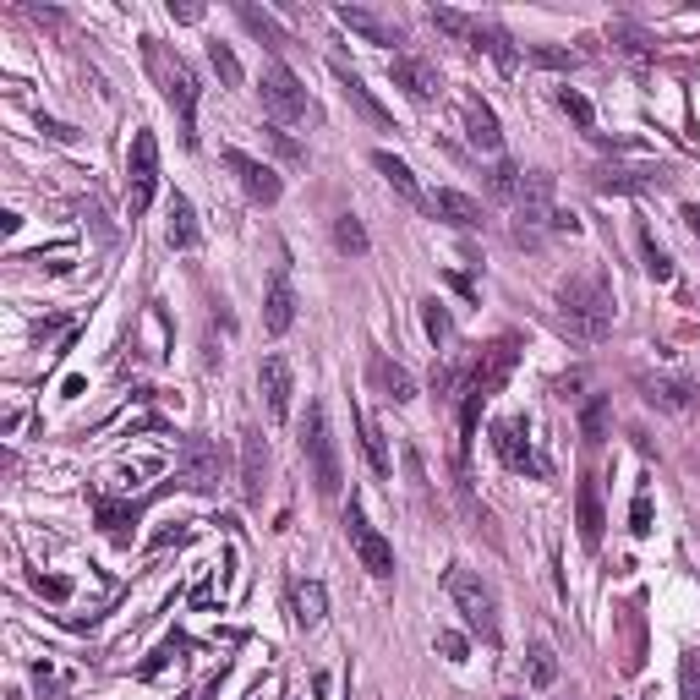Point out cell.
Returning a JSON list of instances; mask_svg holds the SVG:
<instances>
[{"mask_svg": "<svg viewBox=\"0 0 700 700\" xmlns=\"http://www.w3.org/2000/svg\"><path fill=\"white\" fill-rule=\"evenodd\" d=\"M509 700H515V695H509Z\"/></svg>", "mask_w": 700, "mask_h": 700, "instance_id": "f5cc1de1", "label": "cell"}, {"mask_svg": "<svg viewBox=\"0 0 700 700\" xmlns=\"http://www.w3.org/2000/svg\"><path fill=\"white\" fill-rule=\"evenodd\" d=\"M345 536H350V547H356L361 569H367L372 580H389V575H394V547H389V536H383L378 525L361 515L356 504L345 509Z\"/></svg>", "mask_w": 700, "mask_h": 700, "instance_id": "9c48e42d", "label": "cell"}, {"mask_svg": "<svg viewBox=\"0 0 700 700\" xmlns=\"http://www.w3.org/2000/svg\"><path fill=\"white\" fill-rule=\"evenodd\" d=\"M367 383H372V389H378L389 405H411V400H416V378L400 367V361L383 356V350H372V356H367Z\"/></svg>", "mask_w": 700, "mask_h": 700, "instance_id": "5bb4252c", "label": "cell"}, {"mask_svg": "<svg viewBox=\"0 0 700 700\" xmlns=\"http://www.w3.org/2000/svg\"><path fill=\"white\" fill-rule=\"evenodd\" d=\"M684 225H690V236L700 241V203H684Z\"/></svg>", "mask_w": 700, "mask_h": 700, "instance_id": "f907efd6", "label": "cell"}, {"mask_svg": "<svg viewBox=\"0 0 700 700\" xmlns=\"http://www.w3.org/2000/svg\"><path fill=\"white\" fill-rule=\"evenodd\" d=\"M258 93H263V110L274 115V121H307V115H312L307 88H301V77L290 72L285 61H268V66H263Z\"/></svg>", "mask_w": 700, "mask_h": 700, "instance_id": "ba28073f", "label": "cell"}, {"mask_svg": "<svg viewBox=\"0 0 700 700\" xmlns=\"http://www.w3.org/2000/svg\"><path fill=\"white\" fill-rule=\"evenodd\" d=\"M422 329H427V340H433L438 350H449V345H454V318H449V307H443L438 296H427V301H422Z\"/></svg>", "mask_w": 700, "mask_h": 700, "instance_id": "1f68e13d", "label": "cell"}, {"mask_svg": "<svg viewBox=\"0 0 700 700\" xmlns=\"http://www.w3.org/2000/svg\"><path fill=\"white\" fill-rule=\"evenodd\" d=\"M301 454L312 465V482H318L323 498L340 493V449H334V433H329V411L323 405H307V422H301Z\"/></svg>", "mask_w": 700, "mask_h": 700, "instance_id": "5b68a950", "label": "cell"}, {"mask_svg": "<svg viewBox=\"0 0 700 700\" xmlns=\"http://www.w3.org/2000/svg\"><path fill=\"white\" fill-rule=\"evenodd\" d=\"M263 476H268V443L263 433H247L241 438V504L247 509L263 504Z\"/></svg>", "mask_w": 700, "mask_h": 700, "instance_id": "ac0fdd59", "label": "cell"}, {"mask_svg": "<svg viewBox=\"0 0 700 700\" xmlns=\"http://www.w3.org/2000/svg\"><path fill=\"white\" fill-rule=\"evenodd\" d=\"M482 50L493 55V61L504 66V72H515V66H520V50H515V39L504 33V22H487V33H482Z\"/></svg>", "mask_w": 700, "mask_h": 700, "instance_id": "d590c367", "label": "cell"}, {"mask_svg": "<svg viewBox=\"0 0 700 700\" xmlns=\"http://www.w3.org/2000/svg\"><path fill=\"white\" fill-rule=\"evenodd\" d=\"M635 389L646 394V405H657V411H690L695 405V383L690 378H651V372H640Z\"/></svg>", "mask_w": 700, "mask_h": 700, "instance_id": "ffe728a7", "label": "cell"}, {"mask_svg": "<svg viewBox=\"0 0 700 700\" xmlns=\"http://www.w3.org/2000/svg\"><path fill=\"white\" fill-rule=\"evenodd\" d=\"M629 531H635V536H651V531H657V525H651V493H646V487H640L635 504H629Z\"/></svg>", "mask_w": 700, "mask_h": 700, "instance_id": "f6af8a7d", "label": "cell"}, {"mask_svg": "<svg viewBox=\"0 0 700 700\" xmlns=\"http://www.w3.org/2000/svg\"><path fill=\"white\" fill-rule=\"evenodd\" d=\"M515 241L525 247V241H536L542 230H553V175L547 170H525V181H520V203H515Z\"/></svg>", "mask_w": 700, "mask_h": 700, "instance_id": "52a82bcc", "label": "cell"}, {"mask_svg": "<svg viewBox=\"0 0 700 700\" xmlns=\"http://www.w3.org/2000/svg\"><path fill=\"white\" fill-rule=\"evenodd\" d=\"M165 241L175 252H197L203 247V230H197V208L186 192H170L165 197Z\"/></svg>", "mask_w": 700, "mask_h": 700, "instance_id": "2e32d148", "label": "cell"}, {"mask_svg": "<svg viewBox=\"0 0 700 700\" xmlns=\"http://www.w3.org/2000/svg\"><path fill=\"white\" fill-rule=\"evenodd\" d=\"M33 591H39V597H50V602H66V597H72V580H61V575H33Z\"/></svg>", "mask_w": 700, "mask_h": 700, "instance_id": "bcb514c9", "label": "cell"}, {"mask_svg": "<svg viewBox=\"0 0 700 700\" xmlns=\"http://www.w3.org/2000/svg\"><path fill=\"white\" fill-rule=\"evenodd\" d=\"M443 591H449L454 613L465 618V629H471V635H482L487 646H498V640H504V624H498V591L487 586L476 569L449 564V569H443Z\"/></svg>", "mask_w": 700, "mask_h": 700, "instance_id": "277c9868", "label": "cell"}, {"mask_svg": "<svg viewBox=\"0 0 700 700\" xmlns=\"http://www.w3.org/2000/svg\"><path fill=\"white\" fill-rule=\"evenodd\" d=\"M460 126H465V143H471L476 154H498V148H504V132H498L493 104H482L476 93L460 104Z\"/></svg>", "mask_w": 700, "mask_h": 700, "instance_id": "9a60e30c", "label": "cell"}, {"mask_svg": "<svg viewBox=\"0 0 700 700\" xmlns=\"http://www.w3.org/2000/svg\"><path fill=\"white\" fill-rule=\"evenodd\" d=\"M520 181H525V175H520L515 165H509V159H498V165L487 170V192H493V197H504V203H520Z\"/></svg>", "mask_w": 700, "mask_h": 700, "instance_id": "8d00e7d4", "label": "cell"}, {"mask_svg": "<svg viewBox=\"0 0 700 700\" xmlns=\"http://www.w3.org/2000/svg\"><path fill=\"white\" fill-rule=\"evenodd\" d=\"M531 684H536V690H553V684H558V657H553L547 640H536V646H531Z\"/></svg>", "mask_w": 700, "mask_h": 700, "instance_id": "74e56055", "label": "cell"}, {"mask_svg": "<svg viewBox=\"0 0 700 700\" xmlns=\"http://www.w3.org/2000/svg\"><path fill=\"white\" fill-rule=\"evenodd\" d=\"M608 422H613V394H591L586 411H580V433H586V443L608 438Z\"/></svg>", "mask_w": 700, "mask_h": 700, "instance_id": "4dcf8cb0", "label": "cell"}, {"mask_svg": "<svg viewBox=\"0 0 700 700\" xmlns=\"http://www.w3.org/2000/svg\"><path fill=\"white\" fill-rule=\"evenodd\" d=\"M175 22H203V6H170Z\"/></svg>", "mask_w": 700, "mask_h": 700, "instance_id": "681fc988", "label": "cell"}, {"mask_svg": "<svg viewBox=\"0 0 700 700\" xmlns=\"http://www.w3.org/2000/svg\"><path fill=\"white\" fill-rule=\"evenodd\" d=\"M99 525L115 547H132V525H137V504H99Z\"/></svg>", "mask_w": 700, "mask_h": 700, "instance_id": "f1b7e54d", "label": "cell"}, {"mask_svg": "<svg viewBox=\"0 0 700 700\" xmlns=\"http://www.w3.org/2000/svg\"><path fill=\"white\" fill-rule=\"evenodd\" d=\"M651 181H657L651 170H602L597 192H640V186H651Z\"/></svg>", "mask_w": 700, "mask_h": 700, "instance_id": "f35d334b", "label": "cell"}, {"mask_svg": "<svg viewBox=\"0 0 700 700\" xmlns=\"http://www.w3.org/2000/svg\"><path fill=\"white\" fill-rule=\"evenodd\" d=\"M635 247H640V268H646V274L657 279V285H668V279H673V258H668V247H662V241L651 236L646 225L635 230Z\"/></svg>", "mask_w": 700, "mask_h": 700, "instance_id": "83f0119b", "label": "cell"}, {"mask_svg": "<svg viewBox=\"0 0 700 700\" xmlns=\"http://www.w3.org/2000/svg\"><path fill=\"white\" fill-rule=\"evenodd\" d=\"M608 39H613L624 55H651V33H646V28H635V22H613Z\"/></svg>", "mask_w": 700, "mask_h": 700, "instance_id": "b9f144b4", "label": "cell"}, {"mask_svg": "<svg viewBox=\"0 0 700 700\" xmlns=\"http://www.w3.org/2000/svg\"><path fill=\"white\" fill-rule=\"evenodd\" d=\"M181 487H192V493H214L219 487V449L208 438L181 443Z\"/></svg>", "mask_w": 700, "mask_h": 700, "instance_id": "4fadbf2b", "label": "cell"}, {"mask_svg": "<svg viewBox=\"0 0 700 700\" xmlns=\"http://www.w3.org/2000/svg\"><path fill=\"white\" fill-rule=\"evenodd\" d=\"M679 695L684 700H700V651H684V662H679Z\"/></svg>", "mask_w": 700, "mask_h": 700, "instance_id": "ee69618b", "label": "cell"}, {"mask_svg": "<svg viewBox=\"0 0 700 700\" xmlns=\"http://www.w3.org/2000/svg\"><path fill=\"white\" fill-rule=\"evenodd\" d=\"M558 318L580 345H597L613 334V285L602 268H580V274L558 279Z\"/></svg>", "mask_w": 700, "mask_h": 700, "instance_id": "6da1fadb", "label": "cell"}, {"mask_svg": "<svg viewBox=\"0 0 700 700\" xmlns=\"http://www.w3.org/2000/svg\"><path fill=\"white\" fill-rule=\"evenodd\" d=\"M334 17H340L350 33H361L367 44H405V28H400V22L383 17V11H372V6H340Z\"/></svg>", "mask_w": 700, "mask_h": 700, "instance_id": "e0dca14e", "label": "cell"}, {"mask_svg": "<svg viewBox=\"0 0 700 700\" xmlns=\"http://www.w3.org/2000/svg\"><path fill=\"white\" fill-rule=\"evenodd\" d=\"M334 247H340L345 258H367L372 241H367V230H361L356 214H340V219H334Z\"/></svg>", "mask_w": 700, "mask_h": 700, "instance_id": "d6a6232c", "label": "cell"}, {"mask_svg": "<svg viewBox=\"0 0 700 700\" xmlns=\"http://www.w3.org/2000/svg\"><path fill=\"white\" fill-rule=\"evenodd\" d=\"M558 110H564L569 121H580V126H586V137L597 132V110H591V99H586V93H575V88H558Z\"/></svg>", "mask_w": 700, "mask_h": 700, "instance_id": "ab89813d", "label": "cell"}, {"mask_svg": "<svg viewBox=\"0 0 700 700\" xmlns=\"http://www.w3.org/2000/svg\"><path fill=\"white\" fill-rule=\"evenodd\" d=\"M525 61L542 66V72H575V66L586 61V55L569 50V44H531V50H525Z\"/></svg>", "mask_w": 700, "mask_h": 700, "instance_id": "f546056e", "label": "cell"}, {"mask_svg": "<svg viewBox=\"0 0 700 700\" xmlns=\"http://www.w3.org/2000/svg\"><path fill=\"white\" fill-rule=\"evenodd\" d=\"M433 28L454 33V39H460V44H471V50H482L487 22H482V17H465V11H454V6H433Z\"/></svg>", "mask_w": 700, "mask_h": 700, "instance_id": "4316f807", "label": "cell"}, {"mask_svg": "<svg viewBox=\"0 0 700 700\" xmlns=\"http://www.w3.org/2000/svg\"><path fill=\"white\" fill-rule=\"evenodd\" d=\"M356 433H361V449H367V465H372V476H389V471H394V460H389V449H383L378 427H372L361 411H356Z\"/></svg>", "mask_w": 700, "mask_h": 700, "instance_id": "836d02e7", "label": "cell"}, {"mask_svg": "<svg viewBox=\"0 0 700 700\" xmlns=\"http://www.w3.org/2000/svg\"><path fill=\"white\" fill-rule=\"evenodd\" d=\"M290 323H296V290H290L285 268H279L274 285H268V301H263V329L268 334H290Z\"/></svg>", "mask_w": 700, "mask_h": 700, "instance_id": "603a6c76", "label": "cell"}, {"mask_svg": "<svg viewBox=\"0 0 700 700\" xmlns=\"http://www.w3.org/2000/svg\"><path fill=\"white\" fill-rule=\"evenodd\" d=\"M438 651H443L449 662H465V640H460V635H438Z\"/></svg>", "mask_w": 700, "mask_h": 700, "instance_id": "7dc6e473", "label": "cell"}, {"mask_svg": "<svg viewBox=\"0 0 700 700\" xmlns=\"http://www.w3.org/2000/svg\"><path fill=\"white\" fill-rule=\"evenodd\" d=\"M515 361H520V340H515V334H504V340H493L482 356L471 361V367H465V383H460V454H471L476 422H482L487 400L509 383Z\"/></svg>", "mask_w": 700, "mask_h": 700, "instance_id": "7a4b0ae2", "label": "cell"}, {"mask_svg": "<svg viewBox=\"0 0 700 700\" xmlns=\"http://www.w3.org/2000/svg\"><path fill=\"white\" fill-rule=\"evenodd\" d=\"M290 613H296V629H318L323 613H329V591L318 580H296L290 586Z\"/></svg>", "mask_w": 700, "mask_h": 700, "instance_id": "d4e9b609", "label": "cell"}, {"mask_svg": "<svg viewBox=\"0 0 700 700\" xmlns=\"http://www.w3.org/2000/svg\"><path fill=\"white\" fill-rule=\"evenodd\" d=\"M268 148H274V154L285 159V165H307V148H301L290 132H279V126H268Z\"/></svg>", "mask_w": 700, "mask_h": 700, "instance_id": "7bdbcfd3", "label": "cell"}, {"mask_svg": "<svg viewBox=\"0 0 700 700\" xmlns=\"http://www.w3.org/2000/svg\"><path fill=\"white\" fill-rule=\"evenodd\" d=\"M225 170L236 175L241 192H247L252 203H263V208H274L279 197H285V181H279V170L263 165V159H252V154H241V148H225Z\"/></svg>", "mask_w": 700, "mask_h": 700, "instance_id": "8fae6325", "label": "cell"}, {"mask_svg": "<svg viewBox=\"0 0 700 700\" xmlns=\"http://www.w3.org/2000/svg\"><path fill=\"white\" fill-rule=\"evenodd\" d=\"M154 192H159V137L143 126V132H132V154H126V208H132V219L148 214Z\"/></svg>", "mask_w": 700, "mask_h": 700, "instance_id": "8992f818", "label": "cell"}, {"mask_svg": "<svg viewBox=\"0 0 700 700\" xmlns=\"http://www.w3.org/2000/svg\"><path fill=\"white\" fill-rule=\"evenodd\" d=\"M553 230H564V236H580V219L569 214V208H558V214H553Z\"/></svg>", "mask_w": 700, "mask_h": 700, "instance_id": "c3c4849f", "label": "cell"}, {"mask_svg": "<svg viewBox=\"0 0 700 700\" xmlns=\"http://www.w3.org/2000/svg\"><path fill=\"white\" fill-rule=\"evenodd\" d=\"M334 83H340V93H345V99H350V104H356V110H361V115H367V121H372V126H378V132H389V110H383V104H378V99H372V88H367V83H361V77H356V72H345V66H340V61H334Z\"/></svg>", "mask_w": 700, "mask_h": 700, "instance_id": "484cf974", "label": "cell"}, {"mask_svg": "<svg viewBox=\"0 0 700 700\" xmlns=\"http://www.w3.org/2000/svg\"><path fill=\"white\" fill-rule=\"evenodd\" d=\"M236 17L247 22V33H258V39L268 44V50H279V44H285V33H279V22L268 17V11H258V6H252V0H241V6H236Z\"/></svg>", "mask_w": 700, "mask_h": 700, "instance_id": "e575fe53", "label": "cell"}, {"mask_svg": "<svg viewBox=\"0 0 700 700\" xmlns=\"http://www.w3.org/2000/svg\"><path fill=\"white\" fill-rule=\"evenodd\" d=\"M433 214L443 219V225H454V230H482L487 225L482 203H476V197H465V192H454V186H443V192L433 197Z\"/></svg>", "mask_w": 700, "mask_h": 700, "instance_id": "44dd1931", "label": "cell"}, {"mask_svg": "<svg viewBox=\"0 0 700 700\" xmlns=\"http://www.w3.org/2000/svg\"><path fill=\"white\" fill-rule=\"evenodd\" d=\"M329 684H334L329 673H312V695H318V700H329Z\"/></svg>", "mask_w": 700, "mask_h": 700, "instance_id": "816d5d0a", "label": "cell"}, {"mask_svg": "<svg viewBox=\"0 0 700 700\" xmlns=\"http://www.w3.org/2000/svg\"><path fill=\"white\" fill-rule=\"evenodd\" d=\"M372 170H378L383 181H389V192H400L411 208H427V197H422V186H416V175H411L405 159H394L389 148H378V154H372Z\"/></svg>", "mask_w": 700, "mask_h": 700, "instance_id": "cb8c5ba5", "label": "cell"}, {"mask_svg": "<svg viewBox=\"0 0 700 700\" xmlns=\"http://www.w3.org/2000/svg\"><path fill=\"white\" fill-rule=\"evenodd\" d=\"M389 77H394V88H405V99H416V104H433L443 93V72L427 61V55H394Z\"/></svg>", "mask_w": 700, "mask_h": 700, "instance_id": "7c38bea8", "label": "cell"}, {"mask_svg": "<svg viewBox=\"0 0 700 700\" xmlns=\"http://www.w3.org/2000/svg\"><path fill=\"white\" fill-rule=\"evenodd\" d=\"M208 66H214L219 72V83L225 88H241V61H236V50H230V44H208Z\"/></svg>", "mask_w": 700, "mask_h": 700, "instance_id": "60d3db41", "label": "cell"}, {"mask_svg": "<svg viewBox=\"0 0 700 700\" xmlns=\"http://www.w3.org/2000/svg\"><path fill=\"white\" fill-rule=\"evenodd\" d=\"M143 61H148V72H154V83L165 88L170 110L181 115V143L197 148V77H192V66L159 39H143Z\"/></svg>", "mask_w": 700, "mask_h": 700, "instance_id": "3957f363", "label": "cell"}, {"mask_svg": "<svg viewBox=\"0 0 700 700\" xmlns=\"http://www.w3.org/2000/svg\"><path fill=\"white\" fill-rule=\"evenodd\" d=\"M493 454L509 465V471H520V476H547V460L536 454L525 416H504V422H493Z\"/></svg>", "mask_w": 700, "mask_h": 700, "instance_id": "30bf717a", "label": "cell"}, {"mask_svg": "<svg viewBox=\"0 0 700 700\" xmlns=\"http://www.w3.org/2000/svg\"><path fill=\"white\" fill-rule=\"evenodd\" d=\"M575 520H580V542H586V547H602V525H608V515H602V493H597V482H591V476H580Z\"/></svg>", "mask_w": 700, "mask_h": 700, "instance_id": "7402d4cb", "label": "cell"}, {"mask_svg": "<svg viewBox=\"0 0 700 700\" xmlns=\"http://www.w3.org/2000/svg\"><path fill=\"white\" fill-rule=\"evenodd\" d=\"M258 389H263V405H268V416H274V422H285L290 416V361L285 356H268L263 367H258Z\"/></svg>", "mask_w": 700, "mask_h": 700, "instance_id": "d6986e66", "label": "cell"}]
</instances>
